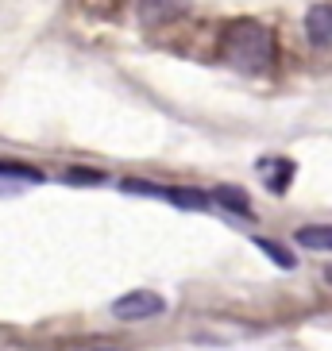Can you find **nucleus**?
<instances>
[{"label":"nucleus","instance_id":"1a4fd4ad","mask_svg":"<svg viewBox=\"0 0 332 351\" xmlns=\"http://www.w3.org/2000/svg\"><path fill=\"white\" fill-rule=\"evenodd\" d=\"M0 178H4V182H12V178H20V182H43V174L35 170V166H27V162H4V158H0Z\"/></svg>","mask_w":332,"mask_h":351},{"label":"nucleus","instance_id":"20e7f679","mask_svg":"<svg viewBox=\"0 0 332 351\" xmlns=\"http://www.w3.org/2000/svg\"><path fill=\"white\" fill-rule=\"evenodd\" d=\"M186 12V0H139V20L158 27V23H174Z\"/></svg>","mask_w":332,"mask_h":351},{"label":"nucleus","instance_id":"6e6552de","mask_svg":"<svg viewBox=\"0 0 332 351\" xmlns=\"http://www.w3.org/2000/svg\"><path fill=\"white\" fill-rule=\"evenodd\" d=\"M251 243H255V247H259L263 255L270 258V263H278L282 270H294V267H298V255H294L290 247H282V243H274V239H267V236H255Z\"/></svg>","mask_w":332,"mask_h":351},{"label":"nucleus","instance_id":"9d476101","mask_svg":"<svg viewBox=\"0 0 332 351\" xmlns=\"http://www.w3.org/2000/svg\"><path fill=\"white\" fill-rule=\"evenodd\" d=\"M66 182H70V186H104V174L101 170H70Z\"/></svg>","mask_w":332,"mask_h":351},{"label":"nucleus","instance_id":"0eeeda50","mask_svg":"<svg viewBox=\"0 0 332 351\" xmlns=\"http://www.w3.org/2000/svg\"><path fill=\"white\" fill-rule=\"evenodd\" d=\"M294 239L305 251H332V224H305L294 232Z\"/></svg>","mask_w":332,"mask_h":351},{"label":"nucleus","instance_id":"39448f33","mask_svg":"<svg viewBox=\"0 0 332 351\" xmlns=\"http://www.w3.org/2000/svg\"><path fill=\"white\" fill-rule=\"evenodd\" d=\"M163 197H166L174 208H186V213H201V208L213 205V193H205V189H193V186H166Z\"/></svg>","mask_w":332,"mask_h":351},{"label":"nucleus","instance_id":"423d86ee","mask_svg":"<svg viewBox=\"0 0 332 351\" xmlns=\"http://www.w3.org/2000/svg\"><path fill=\"white\" fill-rule=\"evenodd\" d=\"M209 193H213V205L228 208L236 217H251V197L239 186H217V189H209Z\"/></svg>","mask_w":332,"mask_h":351},{"label":"nucleus","instance_id":"9b49d317","mask_svg":"<svg viewBox=\"0 0 332 351\" xmlns=\"http://www.w3.org/2000/svg\"><path fill=\"white\" fill-rule=\"evenodd\" d=\"M324 278H329V286H332V267H329V270H324Z\"/></svg>","mask_w":332,"mask_h":351},{"label":"nucleus","instance_id":"f257e3e1","mask_svg":"<svg viewBox=\"0 0 332 351\" xmlns=\"http://www.w3.org/2000/svg\"><path fill=\"white\" fill-rule=\"evenodd\" d=\"M224 58L239 73H267L274 66V35L267 23L239 20L224 35Z\"/></svg>","mask_w":332,"mask_h":351},{"label":"nucleus","instance_id":"7ed1b4c3","mask_svg":"<svg viewBox=\"0 0 332 351\" xmlns=\"http://www.w3.org/2000/svg\"><path fill=\"white\" fill-rule=\"evenodd\" d=\"M305 39L317 51H332V4H313L305 12Z\"/></svg>","mask_w":332,"mask_h":351},{"label":"nucleus","instance_id":"f03ea898","mask_svg":"<svg viewBox=\"0 0 332 351\" xmlns=\"http://www.w3.org/2000/svg\"><path fill=\"white\" fill-rule=\"evenodd\" d=\"M108 313H112L116 320H155L166 313V298L163 293H155V289H132V293H124V298H116L112 305H108Z\"/></svg>","mask_w":332,"mask_h":351}]
</instances>
